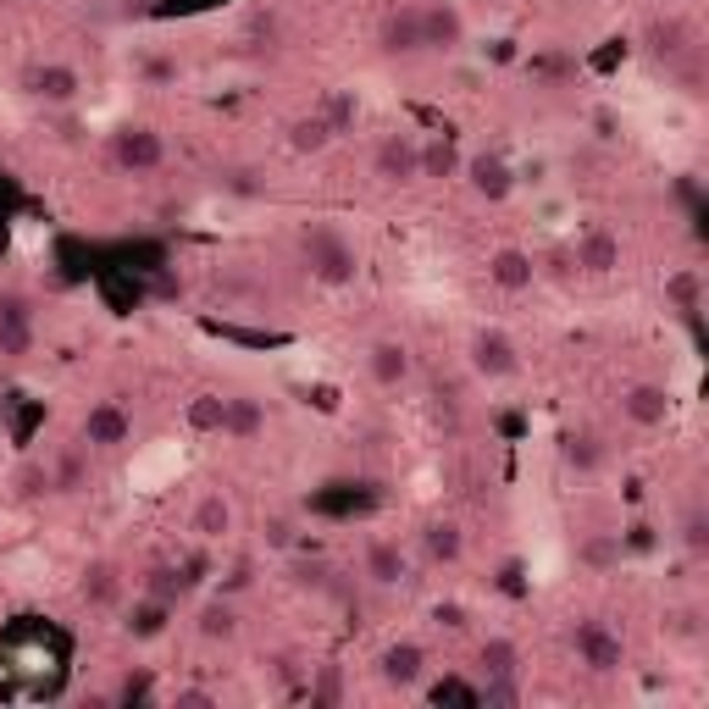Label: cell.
Listing matches in <instances>:
<instances>
[{
  "label": "cell",
  "mask_w": 709,
  "mask_h": 709,
  "mask_svg": "<svg viewBox=\"0 0 709 709\" xmlns=\"http://www.w3.org/2000/svg\"><path fill=\"white\" fill-rule=\"evenodd\" d=\"M305 255H311L316 277H327V283H349V277H355V250L327 228L305 233Z\"/></svg>",
  "instance_id": "6da1fadb"
},
{
  "label": "cell",
  "mask_w": 709,
  "mask_h": 709,
  "mask_svg": "<svg viewBox=\"0 0 709 709\" xmlns=\"http://www.w3.org/2000/svg\"><path fill=\"white\" fill-rule=\"evenodd\" d=\"M128 433H133V421L117 399H100L84 416V449H117V444H128Z\"/></svg>",
  "instance_id": "7a4b0ae2"
},
{
  "label": "cell",
  "mask_w": 709,
  "mask_h": 709,
  "mask_svg": "<svg viewBox=\"0 0 709 709\" xmlns=\"http://www.w3.org/2000/svg\"><path fill=\"white\" fill-rule=\"evenodd\" d=\"M372 167H377V178H383V183H410V178H421V150H416V139H405V133H388L383 145H377Z\"/></svg>",
  "instance_id": "3957f363"
},
{
  "label": "cell",
  "mask_w": 709,
  "mask_h": 709,
  "mask_svg": "<svg viewBox=\"0 0 709 709\" xmlns=\"http://www.w3.org/2000/svg\"><path fill=\"white\" fill-rule=\"evenodd\" d=\"M577 654H582V665H588V671H615V665L626 660L621 637H615L610 626H599V621L577 626Z\"/></svg>",
  "instance_id": "277c9868"
},
{
  "label": "cell",
  "mask_w": 709,
  "mask_h": 709,
  "mask_svg": "<svg viewBox=\"0 0 709 709\" xmlns=\"http://www.w3.org/2000/svg\"><path fill=\"white\" fill-rule=\"evenodd\" d=\"M471 366H477L482 377H510V372H516V344L488 327V333L471 338Z\"/></svg>",
  "instance_id": "5b68a950"
},
{
  "label": "cell",
  "mask_w": 709,
  "mask_h": 709,
  "mask_svg": "<svg viewBox=\"0 0 709 709\" xmlns=\"http://www.w3.org/2000/svg\"><path fill=\"white\" fill-rule=\"evenodd\" d=\"M28 349H34V316H28L23 300H6L0 305V355L23 361Z\"/></svg>",
  "instance_id": "8992f818"
},
{
  "label": "cell",
  "mask_w": 709,
  "mask_h": 709,
  "mask_svg": "<svg viewBox=\"0 0 709 709\" xmlns=\"http://www.w3.org/2000/svg\"><path fill=\"white\" fill-rule=\"evenodd\" d=\"M626 421H637V427H660L665 416H671V394H665L660 383H637L632 394L621 399Z\"/></svg>",
  "instance_id": "52a82bcc"
},
{
  "label": "cell",
  "mask_w": 709,
  "mask_h": 709,
  "mask_svg": "<svg viewBox=\"0 0 709 709\" xmlns=\"http://www.w3.org/2000/svg\"><path fill=\"white\" fill-rule=\"evenodd\" d=\"M577 266L582 272H615L621 266V239H615L610 228H593V233H582V244H577Z\"/></svg>",
  "instance_id": "ba28073f"
},
{
  "label": "cell",
  "mask_w": 709,
  "mask_h": 709,
  "mask_svg": "<svg viewBox=\"0 0 709 709\" xmlns=\"http://www.w3.org/2000/svg\"><path fill=\"white\" fill-rule=\"evenodd\" d=\"M117 161L122 167H133V172H150L161 161V139L150 128H128V133H117Z\"/></svg>",
  "instance_id": "9c48e42d"
},
{
  "label": "cell",
  "mask_w": 709,
  "mask_h": 709,
  "mask_svg": "<svg viewBox=\"0 0 709 709\" xmlns=\"http://www.w3.org/2000/svg\"><path fill=\"white\" fill-rule=\"evenodd\" d=\"M488 277L499 283L505 294H521V289H532V255H521V250H499L488 261Z\"/></svg>",
  "instance_id": "30bf717a"
},
{
  "label": "cell",
  "mask_w": 709,
  "mask_h": 709,
  "mask_svg": "<svg viewBox=\"0 0 709 709\" xmlns=\"http://www.w3.org/2000/svg\"><path fill=\"white\" fill-rule=\"evenodd\" d=\"M366 366H372V377H377L383 388H399V383L410 377V355H405V344H394V338L372 344V361H366Z\"/></svg>",
  "instance_id": "8fae6325"
},
{
  "label": "cell",
  "mask_w": 709,
  "mask_h": 709,
  "mask_svg": "<svg viewBox=\"0 0 709 709\" xmlns=\"http://www.w3.org/2000/svg\"><path fill=\"white\" fill-rule=\"evenodd\" d=\"M261 427H266L261 399H250V394L228 399V410H222V433H228V438H255Z\"/></svg>",
  "instance_id": "7c38bea8"
},
{
  "label": "cell",
  "mask_w": 709,
  "mask_h": 709,
  "mask_svg": "<svg viewBox=\"0 0 709 709\" xmlns=\"http://www.w3.org/2000/svg\"><path fill=\"white\" fill-rule=\"evenodd\" d=\"M366 577L383 582V588H394V582L405 577V549H399V543H388V538H377L372 549H366Z\"/></svg>",
  "instance_id": "4fadbf2b"
},
{
  "label": "cell",
  "mask_w": 709,
  "mask_h": 709,
  "mask_svg": "<svg viewBox=\"0 0 709 709\" xmlns=\"http://www.w3.org/2000/svg\"><path fill=\"white\" fill-rule=\"evenodd\" d=\"M200 538H222V532L233 527V505L222 499V493H205L200 505H194V521H189Z\"/></svg>",
  "instance_id": "5bb4252c"
},
{
  "label": "cell",
  "mask_w": 709,
  "mask_h": 709,
  "mask_svg": "<svg viewBox=\"0 0 709 709\" xmlns=\"http://www.w3.org/2000/svg\"><path fill=\"white\" fill-rule=\"evenodd\" d=\"M383 676L394 687H416L421 682V649L416 643H394V649L383 654Z\"/></svg>",
  "instance_id": "9a60e30c"
},
{
  "label": "cell",
  "mask_w": 709,
  "mask_h": 709,
  "mask_svg": "<svg viewBox=\"0 0 709 709\" xmlns=\"http://www.w3.org/2000/svg\"><path fill=\"white\" fill-rule=\"evenodd\" d=\"M416 17H421V45L444 50V45H455V39H460V17L444 12V6H433V12H416Z\"/></svg>",
  "instance_id": "2e32d148"
},
{
  "label": "cell",
  "mask_w": 709,
  "mask_h": 709,
  "mask_svg": "<svg viewBox=\"0 0 709 709\" xmlns=\"http://www.w3.org/2000/svg\"><path fill=\"white\" fill-rule=\"evenodd\" d=\"M50 488H56V493H78V488H84V449L56 455V466H50Z\"/></svg>",
  "instance_id": "e0dca14e"
},
{
  "label": "cell",
  "mask_w": 709,
  "mask_h": 709,
  "mask_svg": "<svg viewBox=\"0 0 709 709\" xmlns=\"http://www.w3.org/2000/svg\"><path fill=\"white\" fill-rule=\"evenodd\" d=\"M383 45L388 50H421V17L416 12L388 17V23H383Z\"/></svg>",
  "instance_id": "ac0fdd59"
},
{
  "label": "cell",
  "mask_w": 709,
  "mask_h": 709,
  "mask_svg": "<svg viewBox=\"0 0 709 709\" xmlns=\"http://www.w3.org/2000/svg\"><path fill=\"white\" fill-rule=\"evenodd\" d=\"M167 615H172V604H161V599L133 604V615H128V632H133V637H156L161 626H167Z\"/></svg>",
  "instance_id": "d6986e66"
},
{
  "label": "cell",
  "mask_w": 709,
  "mask_h": 709,
  "mask_svg": "<svg viewBox=\"0 0 709 709\" xmlns=\"http://www.w3.org/2000/svg\"><path fill=\"white\" fill-rule=\"evenodd\" d=\"M222 410H228V399H222V394H200L189 405V427H194V433H222Z\"/></svg>",
  "instance_id": "ffe728a7"
},
{
  "label": "cell",
  "mask_w": 709,
  "mask_h": 709,
  "mask_svg": "<svg viewBox=\"0 0 709 709\" xmlns=\"http://www.w3.org/2000/svg\"><path fill=\"white\" fill-rule=\"evenodd\" d=\"M39 95L45 100H73L78 95V73L73 67H39Z\"/></svg>",
  "instance_id": "44dd1931"
},
{
  "label": "cell",
  "mask_w": 709,
  "mask_h": 709,
  "mask_svg": "<svg viewBox=\"0 0 709 709\" xmlns=\"http://www.w3.org/2000/svg\"><path fill=\"white\" fill-rule=\"evenodd\" d=\"M17 499H45V493H56L50 488V466H39V460H28V466H17Z\"/></svg>",
  "instance_id": "7402d4cb"
},
{
  "label": "cell",
  "mask_w": 709,
  "mask_h": 709,
  "mask_svg": "<svg viewBox=\"0 0 709 709\" xmlns=\"http://www.w3.org/2000/svg\"><path fill=\"white\" fill-rule=\"evenodd\" d=\"M482 665H488V676H516V643H505V637L482 643Z\"/></svg>",
  "instance_id": "603a6c76"
},
{
  "label": "cell",
  "mask_w": 709,
  "mask_h": 709,
  "mask_svg": "<svg viewBox=\"0 0 709 709\" xmlns=\"http://www.w3.org/2000/svg\"><path fill=\"white\" fill-rule=\"evenodd\" d=\"M84 593L95 604H111V599H117V571H111V565H89V571H84Z\"/></svg>",
  "instance_id": "cb8c5ba5"
},
{
  "label": "cell",
  "mask_w": 709,
  "mask_h": 709,
  "mask_svg": "<svg viewBox=\"0 0 709 709\" xmlns=\"http://www.w3.org/2000/svg\"><path fill=\"white\" fill-rule=\"evenodd\" d=\"M427 554H433V560H455V554H460V532L449 527V521H433V527H427Z\"/></svg>",
  "instance_id": "d4e9b609"
},
{
  "label": "cell",
  "mask_w": 709,
  "mask_h": 709,
  "mask_svg": "<svg viewBox=\"0 0 709 709\" xmlns=\"http://www.w3.org/2000/svg\"><path fill=\"white\" fill-rule=\"evenodd\" d=\"M471 183H477L482 194H505L510 189V172L499 167V161H471Z\"/></svg>",
  "instance_id": "484cf974"
},
{
  "label": "cell",
  "mask_w": 709,
  "mask_h": 709,
  "mask_svg": "<svg viewBox=\"0 0 709 709\" xmlns=\"http://www.w3.org/2000/svg\"><path fill=\"white\" fill-rule=\"evenodd\" d=\"M183 582H189V577H178V571H167V565H161V571H150V599H161V604H178Z\"/></svg>",
  "instance_id": "4316f807"
},
{
  "label": "cell",
  "mask_w": 709,
  "mask_h": 709,
  "mask_svg": "<svg viewBox=\"0 0 709 709\" xmlns=\"http://www.w3.org/2000/svg\"><path fill=\"white\" fill-rule=\"evenodd\" d=\"M565 460H571V466L577 471H599V444H593V438H571V444H565Z\"/></svg>",
  "instance_id": "83f0119b"
},
{
  "label": "cell",
  "mask_w": 709,
  "mask_h": 709,
  "mask_svg": "<svg viewBox=\"0 0 709 709\" xmlns=\"http://www.w3.org/2000/svg\"><path fill=\"white\" fill-rule=\"evenodd\" d=\"M200 632L205 637H233V610L228 604H211V610L200 615Z\"/></svg>",
  "instance_id": "f1b7e54d"
},
{
  "label": "cell",
  "mask_w": 709,
  "mask_h": 709,
  "mask_svg": "<svg viewBox=\"0 0 709 709\" xmlns=\"http://www.w3.org/2000/svg\"><path fill=\"white\" fill-rule=\"evenodd\" d=\"M327 133H333V128H327L322 117H316V122H300V128H294V150H316V145H327Z\"/></svg>",
  "instance_id": "f546056e"
},
{
  "label": "cell",
  "mask_w": 709,
  "mask_h": 709,
  "mask_svg": "<svg viewBox=\"0 0 709 709\" xmlns=\"http://www.w3.org/2000/svg\"><path fill=\"white\" fill-rule=\"evenodd\" d=\"M449 167H455V150H449V145H427V150H421V172H449Z\"/></svg>",
  "instance_id": "4dcf8cb0"
},
{
  "label": "cell",
  "mask_w": 709,
  "mask_h": 709,
  "mask_svg": "<svg viewBox=\"0 0 709 709\" xmlns=\"http://www.w3.org/2000/svg\"><path fill=\"white\" fill-rule=\"evenodd\" d=\"M671 294H676V300H682V311H693V305H698V277H671Z\"/></svg>",
  "instance_id": "1f68e13d"
},
{
  "label": "cell",
  "mask_w": 709,
  "mask_h": 709,
  "mask_svg": "<svg viewBox=\"0 0 709 709\" xmlns=\"http://www.w3.org/2000/svg\"><path fill=\"white\" fill-rule=\"evenodd\" d=\"M676 39H682V28H676V23L654 28V50H676Z\"/></svg>",
  "instance_id": "d6a6232c"
},
{
  "label": "cell",
  "mask_w": 709,
  "mask_h": 709,
  "mask_svg": "<svg viewBox=\"0 0 709 709\" xmlns=\"http://www.w3.org/2000/svg\"><path fill=\"white\" fill-rule=\"evenodd\" d=\"M266 538H272L277 549H289V543H294V532H289V521H272V527H266Z\"/></svg>",
  "instance_id": "836d02e7"
},
{
  "label": "cell",
  "mask_w": 709,
  "mask_h": 709,
  "mask_svg": "<svg viewBox=\"0 0 709 709\" xmlns=\"http://www.w3.org/2000/svg\"><path fill=\"white\" fill-rule=\"evenodd\" d=\"M687 549H704V516H687Z\"/></svg>",
  "instance_id": "e575fe53"
},
{
  "label": "cell",
  "mask_w": 709,
  "mask_h": 709,
  "mask_svg": "<svg viewBox=\"0 0 709 709\" xmlns=\"http://www.w3.org/2000/svg\"><path fill=\"white\" fill-rule=\"evenodd\" d=\"M610 554H615V543H588V560H593V565H604Z\"/></svg>",
  "instance_id": "d590c367"
}]
</instances>
